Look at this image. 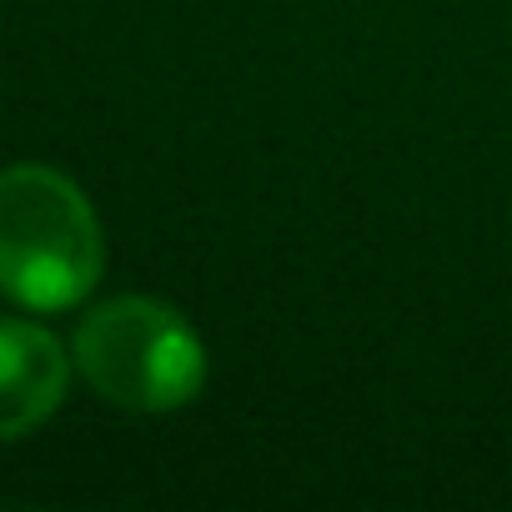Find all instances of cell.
Returning a JSON list of instances; mask_svg holds the SVG:
<instances>
[{
  "label": "cell",
  "mask_w": 512,
  "mask_h": 512,
  "mask_svg": "<svg viewBox=\"0 0 512 512\" xmlns=\"http://www.w3.org/2000/svg\"><path fill=\"white\" fill-rule=\"evenodd\" d=\"M71 362L61 337L41 322L0 317V442L36 432L66 402Z\"/></svg>",
  "instance_id": "3"
},
{
  "label": "cell",
  "mask_w": 512,
  "mask_h": 512,
  "mask_svg": "<svg viewBox=\"0 0 512 512\" xmlns=\"http://www.w3.org/2000/svg\"><path fill=\"white\" fill-rule=\"evenodd\" d=\"M71 357L106 402L131 412H171L206 387V347L196 327L156 297H111L91 307Z\"/></svg>",
  "instance_id": "2"
},
{
  "label": "cell",
  "mask_w": 512,
  "mask_h": 512,
  "mask_svg": "<svg viewBox=\"0 0 512 512\" xmlns=\"http://www.w3.org/2000/svg\"><path fill=\"white\" fill-rule=\"evenodd\" d=\"M106 236L86 191L56 166L0 171V292L31 312H66L91 297Z\"/></svg>",
  "instance_id": "1"
}]
</instances>
